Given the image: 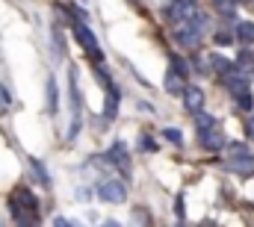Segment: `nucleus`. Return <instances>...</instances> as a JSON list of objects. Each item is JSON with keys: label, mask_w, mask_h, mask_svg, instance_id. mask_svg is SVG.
<instances>
[{"label": "nucleus", "mask_w": 254, "mask_h": 227, "mask_svg": "<svg viewBox=\"0 0 254 227\" xmlns=\"http://www.w3.org/2000/svg\"><path fill=\"white\" fill-rule=\"evenodd\" d=\"M98 195H101L107 204H122L127 198V186L122 180H104V183L98 186Z\"/></svg>", "instance_id": "nucleus-3"}, {"label": "nucleus", "mask_w": 254, "mask_h": 227, "mask_svg": "<svg viewBox=\"0 0 254 227\" xmlns=\"http://www.w3.org/2000/svg\"><path fill=\"white\" fill-rule=\"evenodd\" d=\"M184 104H187L190 113H198V110L204 107V92H201L198 86H187V89H184Z\"/></svg>", "instance_id": "nucleus-6"}, {"label": "nucleus", "mask_w": 254, "mask_h": 227, "mask_svg": "<svg viewBox=\"0 0 254 227\" xmlns=\"http://www.w3.org/2000/svg\"><path fill=\"white\" fill-rule=\"evenodd\" d=\"M237 39H240V42H246V45H249V42H254V24H249V21H240V24H237Z\"/></svg>", "instance_id": "nucleus-12"}, {"label": "nucleus", "mask_w": 254, "mask_h": 227, "mask_svg": "<svg viewBox=\"0 0 254 227\" xmlns=\"http://www.w3.org/2000/svg\"><path fill=\"white\" fill-rule=\"evenodd\" d=\"M210 65H216V71H219V74H231V71L237 68L234 62H228V59L219 57V54H213V57H210Z\"/></svg>", "instance_id": "nucleus-13"}, {"label": "nucleus", "mask_w": 254, "mask_h": 227, "mask_svg": "<svg viewBox=\"0 0 254 227\" xmlns=\"http://www.w3.org/2000/svg\"><path fill=\"white\" fill-rule=\"evenodd\" d=\"M249 130H252V133H254V118H252V121H249Z\"/></svg>", "instance_id": "nucleus-27"}, {"label": "nucleus", "mask_w": 254, "mask_h": 227, "mask_svg": "<svg viewBox=\"0 0 254 227\" xmlns=\"http://www.w3.org/2000/svg\"><path fill=\"white\" fill-rule=\"evenodd\" d=\"M237 98H240V107H243V110H252V95H249V92H243V95H237Z\"/></svg>", "instance_id": "nucleus-23"}, {"label": "nucleus", "mask_w": 254, "mask_h": 227, "mask_svg": "<svg viewBox=\"0 0 254 227\" xmlns=\"http://www.w3.org/2000/svg\"><path fill=\"white\" fill-rule=\"evenodd\" d=\"M74 36H77V42L86 48V54L89 59H95V62H101L104 54H101V48H98V39H95V33L86 27V24H74Z\"/></svg>", "instance_id": "nucleus-2"}, {"label": "nucleus", "mask_w": 254, "mask_h": 227, "mask_svg": "<svg viewBox=\"0 0 254 227\" xmlns=\"http://www.w3.org/2000/svg\"><path fill=\"white\" fill-rule=\"evenodd\" d=\"M216 42H219V45H231V36H228V33H219Z\"/></svg>", "instance_id": "nucleus-26"}, {"label": "nucleus", "mask_w": 254, "mask_h": 227, "mask_svg": "<svg viewBox=\"0 0 254 227\" xmlns=\"http://www.w3.org/2000/svg\"><path fill=\"white\" fill-rule=\"evenodd\" d=\"M178 42L187 45V48H198V42H201V30H195L192 24H187V30L178 33Z\"/></svg>", "instance_id": "nucleus-9"}, {"label": "nucleus", "mask_w": 254, "mask_h": 227, "mask_svg": "<svg viewBox=\"0 0 254 227\" xmlns=\"http://www.w3.org/2000/svg\"><path fill=\"white\" fill-rule=\"evenodd\" d=\"M231 171L240 174V177H252L254 174V157L252 154H237V157H231Z\"/></svg>", "instance_id": "nucleus-4"}, {"label": "nucleus", "mask_w": 254, "mask_h": 227, "mask_svg": "<svg viewBox=\"0 0 254 227\" xmlns=\"http://www.w3.org/2000/svg\"><path fill=\"white\" fill-rule=\"evenodd\" d=\"M142 148H145V151H154L157 145H154V139H151V136H142Z\"/></svg>", "instance_id": "nucleus-25"}, {"label": "nucleus", "mask_w": 254, "mask_h": 227, "mask_svg": "<svg viewBox=\"0 0 254 227\" xmlns=\"http://www.w3.org/2000/svg\"><path fill=\"white\" fill-rule=\"evenodd\" d=\"M107 160H113V166H119V169L125 171H130V157H127V148L122 145V142H116L113 148H110V154H107Z\"/></svg>", "instance_id": "nucleus-5"}, {"label": "nucleus", "mask_w": 254, "mask_h": 227, "mask_svg": "<svg viewBox=\"0 0 254 227\" xmlns=\"http://www.w3.org/2000/svg\"><path fill=\"white\" fill-rule=\"evenodd\" d=\"M192 3H195V0H172V6H169V18H172V21H184L187 12L192 9Z\"/></svg>", "instance_id": "nucleus-8"}, {"label": "nucleus", "mask_w": 254, "mask_h": 227, "mask_svg": "<svg viewBox=\"0 0 254 227\" xmlns=\"http://www.w3.org/2000/svg\"><path fill=\"white\" fill-rule=\"evenodd\" d=\"M9 207H12V216H15V222L18 225H36L39 222V201H36V195L27 189V186H18L15 192H12V198H9Z\"/></svg>", "instance_id": "nucleus-1"}, {"label": "nucleus", "mask_w": 254, "mask_h": 227, "mask_svg": "<svg viewBox=\"0 0 254 227\" xmlns=\"http://www.w3.org/2000/svg\"><path fill=\"white\" fill-rule=\"evenodd\" d=\"M172 68H175L178 74H184V77H187V71H190V68H187V62H184L181 57H172Z\"/></svg>", "instance_id": "nucleus-20"}, {"label": "nucleus", "mask_w": 254, "mask_h": 227, "mask_svg": "<svg viewBox=\"0 0 254 227\" xmlns=\"http://www.w3.org/2000/svg\"><path fill=\"white\" fill-rule=\"evenodd\" d=\"M201 145L207 151H219V148H225V136L219 130H201Z\"/></svg>", "instance_id": "nucleus-7"}, {"label": "nucleus", "mask_w": 254, "mask_h": 227, "mask_svg": "<svg viewBox=\"0 0 254 227\" xmlns=\"http://www.w3.org/2000/svg\"><path fill=\"white\" fill-rule=\"evenodd\" d=\"M48 104H51V113H57V80L54 77L48 80Z\"/></svg>", "instance_id": "nucleus-16"}, {"label": "nucleus", "mask_w": 254, "mask_h": 227, "mask_svg": "<svg viewBox=\"0 0 254 227\" xmlns=\"http://www.w3.org/2000/svg\"><path fill=\"white\" fill-rule=\"evenodd\" d=\"M198 127H201V130H207V127H216V118L198 110Z\"/></svg>", "instance_id": "nucleus-19"}, {"label": "nucleus", "mask_w": 254, "mask_h": 227, "mask_svg": "<svg viewBox=\"0 0 254 227\" xmlns=\"http://www.w3.org/2000/svg\"><path fill=\"white\" fill-rule=\"evenodd\" d=\"M163 136H166V139H169L172 145H181V142H184V136H181V130H175V127H166V130H163Z\"/></svg>", "instance_id": "nucleus-18"}, {"label": "nucleus", "mask_w": 254, "mask_h": 227, "mask_svg": "<svg viewBox=\"0 0 254 227\" xmlns=\"http://www.w3.org/2000/svg\"><path fill=\"white\" fill-rule=\"evenodd\" d=\"M228 89H231V95H243V92H249V83H246V77H231Z\"/></svg>", "instance_id": "nucleus-14"}, {"label": "nucleus", "mask_w": 254, "mask_h": 227, "mask_svg": "<svg viewBox=\"0 0 254 227\" xmlns=\"http://www.w3.org/2000/svg\"><path fill=\"white\" fill-rule=\"evenodd\" d=\"M216 6H219L222 15H234V3H228V0H216Z\"/></svg>", "instance_id": "nucleus-22"}, {"label": "nucleus", "mask_w": 254, "mask_h": 227, "mask_svg": "<svg viewBox=\"0 0 254 227\" xmlns=\"http://www.w3.org/2000/svg\"><path fill=\"white\" fill-rule=\"evenodd\" d=\"M116 110H119V89L110 83V86H107V107H104V115H107V118H116Z\"/></svg>", "instance_id": "nucleus-10"}, {"label": "nucleus", "mask_w": 254, "mask_h": 227, "mask_svg": "<svg viewBox=\"0 0 254 227\" xmlns=\"http://www.w3.org/2000/svg\"><path fill=\"white\" fill-rule=\"evenodd\" d=\"M237 154H249V148H246V145H240V142H237V145H231V157H237Z\"/></svg>", "instance_id": "nucleus-24"}, {"label": "nucleus", "mask_w": 254, "mask_h": 227, "mask_svg": "<svg viewBox=\"0 0 254 227\" xmlns=\"http://www.w3.org/2000/svg\"><path fill=\"white\" fill-rule=\"evenodd\" d=\"M234 65H237V68H243V71H246V68H254V57H252V51H243V54L237 57V62H234Z\"/></svg>", "instance_id": "nucleus-15"}, {"label": "nucleus", "mask_w": 254, "mask_h": 227, "mask_svg": "<svg viewBox=\"0 0 254 227\" xmlns=\"http://www.w3.org/2000/svg\"><path fill=\"white\" fill-rule=\"evenodd\" d=\"M133 219H136L139 225H151V216H148L145 210H139V207H136V213H133Z\"/></svg>", "instance_id": "nucleus-21"}, {"label": "nucleus", "mask_w": 254, "mask_h": 227, "mask_svg": "<svg viewBox=\"0 0 254 227\" xmlns=\"http://www.w3.org/2000/svg\"><path fill=\"white\" fill-rule=\"evenodd\" d=\"M166 89H169L172 95H184V89H187V80H184V74L172 71V74L166 77Z\"/></svg>", "instance_id": "nucleus-11"}, {"label": "nucleus", "mask_w": 254, "mask_h": 227, "mask_svg": "<svg viewBox=\"0 0 254 227\" xmlns=\"http://www.w3.org/2000/svg\"><path fill=\"white\" fill-rule=\"evenodd\" d=\"M30 166H33V171H36V177H39V180H42L45 186L51 183V177H48V171H45V166H42L39 160H30Z\"/></svg>", "instance_id": "nucleus-17"}]
</instances>
